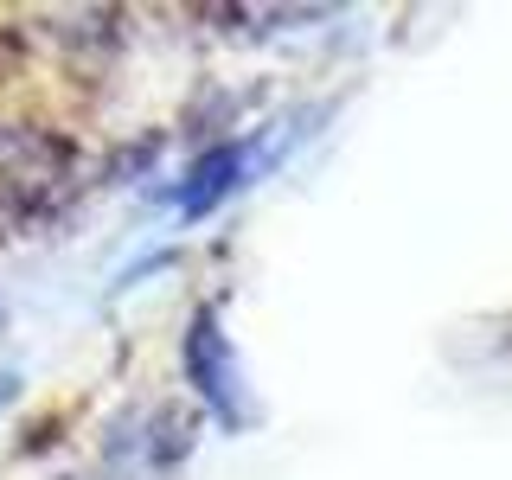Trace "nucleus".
Segmentation results:
<instances>
[{"label":"nucleus","instance_id":"nucleus-3","mask_svg":"<svg viewBox=\"0 0 512 480\" xmlns=\"http://www.w3.org/2000/svg\"><path fill=\"white\" fill-rule=\"evenodd\" d=\"M244 173H250V141H218V148H205L199 160H192L186 186H180V212L186 218H205L224 192L244 186Z\"/></svg>","mask_w":512,"mask_h":480},{"label":"nucleus","instance_id":"nucleus-1","mask_svg":"<svg viewBox=\"0 0 512 480\" xmlns=\"http://www.w3.org/2000/svg\"><path fill=\"white\" fill-rule=\"evenodd\" d=\"M186 378H192V391L205 397V410L218 416V423H244V372H237V352L231 340H224V327H218V308H199L192 314V327H186Z\"/></svg>","mask_w":512,"mask_h":480},{"label":"nucleus","instance_id":"nucleus-4","mask_svg":"<svg viewBox=\"0 0 512 480\" xmlns=\"http://www.w3.org/2000/svg\"><path fill=\"white\" fill-rule=\"evenodd\" d=\"M7 397H13V378H0V404H7Z\"/></svg>","mask_w":512,"mask_h":480},{"label":"nucleus","instance_id":"nucleus-2","mask_svg":"<svg viewBox=\"0 0 512 480\" xmlns=\"http://www.w3.org/2000/svg\"><path fill=\"white\" fill-rule=\"evenodd\" d=\"M58 180H64V148L58 141L0 128V212L7 218L39 212V205L58 192Z\"/></svg>","mask_w":512,"mask_h":480}]
</instances>
